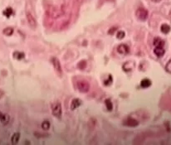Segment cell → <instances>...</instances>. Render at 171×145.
Wrapping results in <instances>:
<instances>
[{
    "instance_id": "obj_9",
    "label": "cell",
    "mask_w": 171,
    "mask_h": 145,
    "mask_svg": "<svg viewBox=\"0 0 171 145\" xmlns=\"http://www.w3.org/2000/svg\"><path fill=\"white\" fill-rule=\"evenodd\" d=\"M10 121V116L7 114H3L0 111V122L3 125H7Z\"/></svg>"
},
{
    "instance_id": "obj_6",
    "label": "cell",
    "mask_w": 171,
    "mask_h": 145,
    "mask_svg": "<svg viewBox=\"0 0 171 145\" xmlns=\"http://www.w3.org/2000/svg\"><path fill=\"white\" fill-rule=\"evenodd\" d=\"M117 51L120 53V54H122V55H126L128 54L129 51H130V48L126 44H121L118 46L117 47Z\"/></svg>"
},
{
    "instance_id": "obj_15",
    "label": "cell",
    "mask_w": 171,
    "mask_h": 145,
    "mask_svg": "<svg viewBox=\"0 0 171 145\" xmlns=\"http://www.w3.org/2000/svg\"><path fill=\"white\" fill-rule=\"evenodd\" d=\"M3 16H5L6 18H10L12 15L14 14V10H13L12 7H6V9H4L3 11Z\"/></svg>"
},
{
    "instance_id": "obj_22",
    "label": "cell",
    "mask_w": 171,
    "mask_h": 145,
    "mask_svg": "<svg viewBox=\"0 0 171 145\" xmlns=\"http://www.w3.org/2000/svg\"><path fill=\"white\" fill-rule=\"evenodd\" d=\"M125 36H126V32L124 31H119L116 33V37L118 39H123L125 37Z\"/></svg>"
},
{
    "instance_id": "obj_8",
    "label": "cell",
    "mask_w": 171,
    "mask_h": 145,
    "mask_svg": "<svg viewBox=\"0 0 171 145\" xmlns=\"http://www.w3.org/2000/svg\"><path fill=\"white\" fill-rule=\"evenodd\" d=\"M27 20H28L29 26L31 28H36L37 27V21H36L35 18L30 13H27Z\"/></svg>"
},
{
    "instance_id": "obj_2",
    "label": "cell",
    "mask_w": 171,
    "mask_h": 145,
    "mask_svg": "<svg viewBox=\"0 0 171 145\" xmlns=\"http://www.w3.org/2000/svg\"><path fill=\"white\" fill-rule=\"evenodd\" d=\"M52 115L57 117L58 119L62 118V105L59 102H55L54 104H52Z\"/></svg>"
},
{
    "instance_id": "obj_7",
    "label": "cell",
    "mask_w": 171,
    "mask_h": 145,
    "mask_svg": "<svg viewBox=\"0 0 171 145\" xmlns=\"http://www.w3.org/2000/svg\"><path fill=\"white\" fill-rule=\"evenodd\" d=\"M135 67V62H132V61H127L126 62L123 66H122V69L124 71L126 72H130Z\"/></svg>"
},
{
    "instance_id": "obj_18",
    "label": "cell",
    "mask_w": 171,
    "mask_h": 145,
    "mask_svg": "<svg viewBox=\"0 0 171 145\" xmlns=\"http://www.w3.org/2000/svg\"><path fill=\"white\" fill-rule=\"evenodd\" d=\"M3 33L5 36H11V35L14 33V28H11V27L6 28L5 29H3Z\"/></svg>"
},
{
    "instance_id": "obj_14",
    "label": "cell",
    "mask_w": 171,
    "mask_h": 145,
    "mask_svg": "<svg viewBox=\"0 0 171 145\" xmlns=\"http://www.w3.org/2000/svg\"><path fill=\"white\" fill-rule=\"evenodd\" d=\"M171 28L170 25H168V24H166V23H164V24H162L161 25V27H160V31H161V32H163L164 34H168L170 32Z\"/></svg>"
},
{
    "instance_id": "obj_26",
    "label": "cell",
    "mask_w": 171,
    "mask_h": 145,
    "mask_svg": "<svg viewBox=\"0 0 171 145\" xmlns=\"http://www.w3.org/2000/svg\"><path fill=\"white\" fill-rule=\"evenodd\" d=\"M151 1H153V2H155V3H159V2H160L161 0H151Z\"/></svg>"
},
{
    "instance_id": "obj_24",
    "label": "cell",
    "mask_w": 171,
    "mask_h": 145,
    "mask_svg": "<svg viewBox=\"0 0 171 145\" xmlns=\"http://www.w3.org/2000/svg\"><path fill=\"white\" fill-rule=\"evenodd\" d=\"M86 66V61H81V62H79L78 67L80 69H84Z\"/></svg>"
},
{
    "instance_id": "obj_11",
    "label": "cell",
    "mask_w": 171,
    "mask_h": 145,
    "mask_svg": "<svg viewBox=\"0 0 171 145\" xmlns=\"http://www.w3.org/2000/svg\"><path fill=\"white\" fill-rule=\"evenodd\" d=\"M153 51L157 57H162L165 53V50H164V47H155Z\"/></svg>"
},
{
    "instance_id": "obj_17",
    "label": "cell",
    "mask_w": 171,
    "mask_h": 145,
    "mask_svg": "<svg viewBox=\"0 0 171 145\" xmlns=\"http://www.w3.org/2000/svg\"><path fill=\"white\" fill-rule=\"evenodd\" d=\"M24 57H25V55L22 51H15L14 53V57L17 60H22V59L24 58Z\"/></svg>"
},
{
    "instance_id": "obj_25",
    "label": "cell",
    "mask_w": 171,
    "mask_h": 145,
    "mask_svg": "<svg viewBox=\"0 0 171 145\" xmlns=\"http://www.w3.org/2000/svg\"><path fill=\"white\" fill-rule=\"evenodd\" d=\"M116 29H117V28H116V27L111 28L109 29V31H108V33H109V34H113L116 31Z\"/></svg>"
},
{
    "instance_id": "obj_10",
    "label": "cell",
    "mask_w": 171,
    "mask_h": 145,
    "mask_svg": "<svg viewBox=\"0 0 171 145\" xmlns=\"http://www.w3.org/2000/svg\"><path fill=\"white\" fill-rule=\"evenodd\" d=\"M153 44H154V46L155 47H164L165 42H164L162 38H160V37H155L154 39Z\"/></svg>"
},
{
    "instance_id": "obj_23",
    "label": "cell",
    "mask_w": 171,
    "mask_h": 145,
    "mask_svg": "<svg viewBox=\"0 0 171 145\" xmlns=\"http://www.w3.org/2000/svg\"><path fill=\"white\" fill-rule=\"evenodd\" d=\"M165 70L169 73H171V59L167 62V64L165 65Z\"/></svg>"
},
{
    "instance_id": "obj_21",
    "label": "cell",
    "mask_w": 171,
    "mask_h": 145,
    "mask_svg": "<svg viewBox=\"0 0 171 145\" xmlns=\"http://www.w3.org/2000/svg\"><path fill=\"white\" fill-rule=\"evenodd\" d=\"M112 82H113L112 76H111V75H109V76H108V79H107V80H105V81H104V85L109 86H111V85L112 84Z\"/></svg>"
},
{
    "instance_id": "obj_13",
    "label": "cell",
    "mask_w": 171,
    "mask_h": 145,
    "mask_svg": "<svg viewBox=\"0 0 171 145\" xmlns=\"http://www.w3.org/2000/svg\"><path fill=\"white\" fill-rule=\"evenodd\" d=\"M152 85V82L150 79L148 78H145V79H143L141 81H140V86L142 88H149Z\"/></svg>"
},
{
    "instance_id": "obj_19",
    "label": "cell",
    "mask_w": 171,
    "mask_h": 145,
    "mask_svg": "<svg viewBox=\"0 0 171 145\" xmlns=\"http://www.w3.org/2000/svg\"><path fill=\"white\" fill-rule=\"evenodd\" d=\"M105 105H106V107H107V110L111 111L113 109V104H112V102L111 101V100H109V99L106 100H105Z\"/></svg>"
},
{
    "instance_id": "obj_1",
    "label": "cell",
    "mask_w": 171,
    "mask_h": 145,
    "mask_svg": "<svg viewBox=\"0 0 171 145\" xmlns=\"http://www.w3.org/2000/svg\"><path fill=\"white\" fill-rule=\"evenodd\" d=\"M76 86L80 92L81 93H87L90 90V84L84 80H77L76 82Z\"/></svg>"
},
{
    "instance_id": "obj_3",
    "label": "cell",
    "mask_w": 171,
    "mask_h": 145,
    "mask_svg": "<svg viewBox=\"0 0 171 145\" xmlns=\"http://www.w3.org/2000/svg\"><path fill=\"white\" fill-rule=\"evenodd\" d=\"M148 15H149L148 10L144 7H139L136 9V16L139 20H141V21L146 20L148 18Z\"/></svg>"
},
{
    "instance_id": "obj_5",
    "label": "cell",
    "mask_w": 171,
    "mask_h": 145,
    "mask_svg": "<svg viewBox=\"0 0 171 145\" xmlns=\"http://www.w3.org/2000/svg\"><path fill=\"white\" fill-rule=\"evenodd\" d=\"M52 65H53L55 71L59 75H62V65H61L59 60L56 57H52Z\"/></svg>"
},
{
    "instance_id": "obj_20",
    "label": "cell",
    "mask_w": 171,
    "mask_h": 145,
    "mask_svg": "<svg viewBox=\"0 0 171 145\" xmlns=\"http://www.w3.org/2000/svg\"><path fill=\"white\" fill-rule=\"evenodd\" d=\"M50 126H51L50 122H49V121H48V120H45V121H43V123H42V129H44V130H48V129H49Z\"/></svg>"
},
{
    "instance_id": "obj_4",
    "label": "cell",
    "mask_w": 171,
    "mask_h": 145,
    "mask_svg": "<svg viewBox=\"0 0 171 145\" xmlns=\"http://www.w3.org/2000/svg\"><path fill=\"white\" fill-rule=\"evenodd\" d=\"M139 123H140L137 119L131 118V117H128V118L125 119L123 121V124L126 126H128V127H137L139 125Z\"/></svg>"
},
{
    "instance_id": "obj_16",
    "label": "cell",
    "mask_w": 171,
    "mask_h": 145,
    "mask_svg": "<svg viewBox=\"0 0 171 145\" xmlns=\"http://www.w3.org/2000/svg\"><path fill=\"white\" fill-rule=\"evenodd\" d=\"M20 134L19 133H15L13 134L12 138H11V141H12V144H17L18 142H19V139H20Z\"/></svg>"
},
{
    "instance_id": "obj_12",
    "label": "cell",
    "mask_w": 171,
    "mask_h": 145,
    "mask_svg": "<svg viewBox=\"0 0 171 145\" xmlns=\"http://www.w3.org/2000/svg\"><path fill=\"white\" fill-rule=\"evenodd\" d=\"M81 105V100L78 99V98H75V99L72 100V101L71 103V109L74 110V109H76L77 108H78Z\"/></svg>"
}]
</instances>
